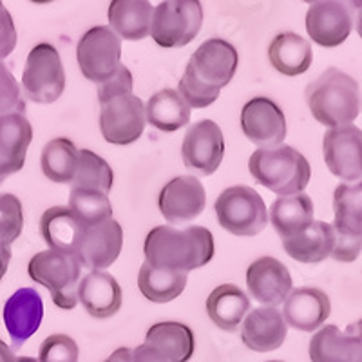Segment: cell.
<instances>
[{"instance_id": "c3c4849f", "label": "cell", "mask_w": 362, "mask_h": 362, "mask_svg": "<svg viewBox=\"0 0 362 362\" xmlns=\"http://www.w3.org/2000/svg\"><path fill=\"white\" fill-rule=\"evenodd\" d=\"M4 9H6V8H4V4H2V2H0V13L4 11Z\"/></svg>"}, {"instance_id": "5b68a950", "label": "cell", "mask_w": 362, "mask_h": 362, "mask_svg": "<svg viewBox=\"0 0 362 362\" xmlns=\"http://www.w3.org/2000/svg\"><path fill=\"white\" fill-rule=\"evenodd\" d=\"M29 277L49 290L54 305L62 310H73L78 305V284L82 267L73 255L54 250L38 252L29 261Z\"/></svg>"}, {"instance_id": "1f68e13d", "label": "cell", "mask_w": 362, "mask_h": 362, "mask_svg": "<svg viewBox=\"0 0 362 362\" xmlns=\"http://www.w3.org/2000/svg\"><path fill=\"white\" fill-rule=\"evenodd\" d=\"M145 118L158 131L174 132L190 122V107L176 89H163L148 98Z\"/></svg>"}, {"instance_id": "ac0fdd59", "label": "cell", "mask_w": 362, "mask_h": 362, "mask_svg": "<svg viewBox=\"0 0 362 362\" xmlns=\"http://www.w3.org/2000/svg\"><path fill=\"white\" fill-rule=\"evenodd\" d=\"M312 362H362V319L344 332L329 325L310 341Z\"/></svg>"}, {"instance_id": "ab89813d", "label": "cell", "mask_w": 362, "mask_h": 362, "mask_svg": "<svg viewBox=\"0 0 362 362\" xmlns=\"http://www.w3.org/2000/svg\"><path fill=\"white\" fill-rule=\"evenodd\" d=\"M131 93H132V74L127 67L122 66L118 71H116V74L111 80H107V82H103L98 86V102L100 105H103V103L116 98V96L131 95Z\"/></svg>"}, {"instance_id": "7bdbcfd3", "label": "cell", "mask_w": 362, "mask_h": 362, "mask_svg": "<svg viewBox=\"0 0 362 362\" xmlns=\"http://www.w3.org/2000/svg\"><path fill=\"white\" fill-rule=\"evenodd\" d=\"M103 362H132V350L131 348H118L107 361Z\"/></svg>"}, {"instance_id": "603a6c76", "label": "cell", "mask_w": 362, "mask_h": 362, "mask_svg": "<svg viewBox=\"0 0 362 362\" xmlns=\"http://www.w3.org/2000/svg\"><path fill=\"white\" fill-rule=\"evenodd\" d=\"M332 313L329 297L319 288H297L284 300L283 317L286 325L300 332H315Z\"/></svg>"}, {"instance_id": "83f0119b", "label": "cell", "mask_w": 362, "mask_h": 362, "mask_svg": "<svg viewBox=\"0 0 362 362\" xmlns=\"http://www.w3.org/2000/svg\"><path fill=\"white\" fill-rule=\"evenodd\" d=\"M268 60L284 76H297L310 69L313 60L312 45L297 33H279L270 42Z\"/></svg>"}, {"instance_id": "484cf974", "label": "cell", "mask_w": 362, "mask_h": 362, "mask_svg": "<svg viewBox=\"0 0 362 362\" xmlns=\"http://www.w3.org/2000/svg\"><path fill=\"white\" fill-rule=\"evenodd\" d=\"M153 4L147 0H112L107 9L109 28L125 40H141L151 33Z\"/></svg>"}, {"instance_id": "3957f363", "label": "cell", "mask_w": 362, "mask_h": 362, "mask_svg": "<svg viewBox=\"0 0 362 362\" xmlns=\"http://www.w3.org/2000/svg\"><path fill=\"white\" fill-rule=\"evenodd\" d=\"M306 102L313 118L326 127L351 125L361 112L357 80L337 67H329L306 87Z\"/></svg>"}, {"instance_id": "d6986e66", "label": "cell", "mask_w": 362, "mask_h": 362, "mask_svg": "<svg viewBox=\"0 0 362 362\" xmlns=\"http://www.w3.org/2000/svg\"><path fill=\"white\" fill-rule=\"evenodd\" d=\"M122 247H124L122 225L115 219H109L103 225L86 228L74 259L78 261L80 267L89 268L90 272H102L118 259Z\"/></svg>"}, {"instance_id": "9a60e30c", "label": "cell", "mask_w": 362, "mask_h": 362, "mask_svg": "<svg viewBox=\"0 0 362 362\" xmlns=\"http://www.w3.org/2000/svg\"><path fill=\"white\" fill-rule=\"evenodd\" d=\"M206 203L205 187L196 176H177L161 189L158 206L167 223L183 225L198 218Z\"/></svg>"}, {"instance_id": "74e56055", "label": "cell", "mask_w": 362, "mask_h": 362, "mask_svg": "<svg viewBox=\"0 0 362 362\" xmlns=\"http://www.w3.org/2000/svg\"><path fill=\"white\" fill-rule=\"evenodd\" d=\"M78 344L69 335L57 334L45 339L40 346L38 362H78Z\"/></svg>"}, {"instance_id": "4dcf8cb0", "label": "cell", "mask_w": 362, "mask_h": 362, "mask_svg": "<svg viewBox=\"0 0 362 362\" xmlns=\"http://www.w3.org/2000/svg\"><path fill=\"white\" fill-rule=\"evenodd\" d=\"M270 221L281 239L303 234L313 225V202L308 194L277 198L270 206Z\"/></svg>"}, {"instance_id": "d590c367", "label": "cell", "mask_w": 362, "mask_h": 362, "mask_svg": "<svg viewBox=\"0 0 362 362\" xmlns=\"http://www.w3.org/2000/svg\"><path fill=\"white\" fill-rule=\"evenodd\" d=\"M112 180L115 174L107 161L89 148H80L78 170L71 183V189H93L109 194L112 189Z\"/></svg>"}, {"instance_id": "52a82bcc", "label": "cell", "mask_w": 362, "mask_h": 362, "mask_svg": "<svg viewBox=\"0 0 362 362\" xmlns=\"http://www.w3.org/2000/svg\"><path fill=\"white\" fill-rule=\"evenodd\" d=\"M219 225L239 238L257 235L268 223V209L257 190L247 185L228 187L216 199Z\"/></svg>"}, {"instance_id": "7dc6e473", "label": "cell", "mask_w": 362, "mask_h": 362, "mask_svg": "<svg viewBox=\"0 0 362 362\" xmlns=\"http://www.w3.org/2000/svg\"><path fill=\"white\" fill-rule=\"evenodd\" d=\"M15 362H38V361H37V358H33V357H18Z\"/></svg>"}, {"instance_id": "44dd1931", "label": "cell", "mask_w": 362, "mask_h": 362, "mask_svg": "<svg viewBox=\"0 0 362 362\" xmlns=\"http://www.w3.org/2000/svg\"><path fill=\"white\" fill-rule=\"evenodd\" d=\"M288 334V325L283 313L274 306H261L248 312L241 322V341L247 348L259 354L281 348Z\"/></svg>"}, {"instance_id": "7a4b0ae2", "label": "cell", "mask_w": 362, "mask_h": 362, "mask_svg": "<svg viewBox=\"0 0 362 362\" xmlns=\"http://www.w3.org/2000/svg\"><path fill=\"white\" fill-rule=\"evenodd\" d=\"M145 263L161 270L189 274L205 267L214 257V235L205 226H189L177 230L161 225L145 238Z\"/></svg>"}, {"instance_id": "9c48e42d", "label": "cell", "mask_w": 362, "mask_h": 362, "mask_svg": "<svg viewBox=\"0 0 362 362\" xmlns=\"http://www.w3.org/2000/svg\"><path fill=\"white\" fill-rule=\"evenodd\" d=\"M66 89V71L57 47L51 44L35 45L25 60L22 90L31 102L53 103Z\"/></svg>"}, {"instance_id": "cb8c5ba5", "label": "cell", "mask_w": 362, "mask_h": 362, "mask_svg": "<svg viewBox=\"0 0 362 362\" xmlns=\"http://www.w3.org/2000/svg\"><path fill=\"white\" fill-rule=\"evenodd\" d=\"M122 288L107 272H89L78 284V300L90 317L109 319L122 308Z\"/></svg>"}, {"instance_id": "8d00e7d4", "label": "cell", "mask_w": 362, "mask_h": 362, "mask_svg": "<svg viewBox=\"0 0 362 362\" xmlns=\"http://www.w3.org/2000/svg\"><path fill=\"white\" fill-rule=\"evenodd\" d=\"M24 228L22 203L13 194H0V248H9Z\"/></svg>"}, {"instance_id": "8992f818", "label": "cell", "mask_w": 362, "mask_h": 362, "mask_svg": "<svg viewBox=\"0 0 362 362\" xmlns=\"http://www.w3.org/2000/svg\"><path fill=\"white\" fill-rule=\"evenodd\" d=\"M335 248L332 257L351 263L362 252V180L341 183L334 192Z\"/></svg>"}, {"instance_id": "816d5d0a", "label": "cell", "mask_w": 362, "mask_h": 362, "mask_svg": "<svg viewBox=\"0 0 362 362\" xmlns=\"http://www.w3.org/2000/svg\"><path fill=\"white\" fill-rule=\"evenodd\" d=\"M361 107H362V103H361Z\"/></svg>"}, {"instance_id": "4316f807", "label": "cell", "mask_w": 362, "mask_h": 362, "mask_svg": "<svg viewBox=\"0 0 362 362\" xmlns=\"http://www.w3.org/2000/svg\"><path fill=\"white\" fill-rule=\"evenodd\" d=\"M283 241L284 252L305 264H315L325 261L326 257H332V252L335 248V234L329 223L313 221L310 228H306L303 234L290 239H281Z\"/></svg>"}, {"instance_id": "d4e9b609", "label": "cell", "mask_w": 362, "mask_h": 362, "mask_svg": "<svg viewBox=\"0 0 362 362\" xmlns=\"http://www.w3.org/2000/svg\"><path fill=\"white\" fill-rule=\"evenodd\" d=\"M40 232L45 243L49 245V250L76 257L86 226L71 214L67 206H53L42 214Z\"/></svg>"}, {"instance_id": "836d02e7", "label": "cell", "mask_w": 362, "mask_h": 362, "mask_svg": "<svg viewBox=\"0 0 362 362\" xmlns=\"http://www.w3.org/2000/svg\"><path fill=\"white\" fill-rule=\"evenodd\" d=\"M187 286V274L173 270H161L144 263L138 274V288L145 299L163 305L183 293Z\"/></svg>"}, {"instance_id": "60d3db41", "label": "cell", "mask_w": 362, "mask_h": 362, "mask_svg": "<svg viewBox=\"0 0 362 362\" xmlns=\"http://www.w3.org/2000/svg\"><path fill=\"white\" fill-rule=\"evenodd\" d=\"M15 45H17V29L13 24L11 13L4 9L0 13V62L11 54Z\"/></svg>"}, {"instance_id": "ee69618b", "label": "cell", "mask_w": 362, "mask_h": 362, "mask_svg": "<svg viewBox=\"0 0 362 362\" xmlns=\"http://www.w3.org/2000/svg\"><path fill=\"white\" fill-rule=\"evenodd\" d=\"M9 261H11V250L9 248H0V281H2V277L8 272Z\"/></svg>"}, {"instance_id": "7c38bea8", "label": "cell", "mask_w": 362, "mask_h": 362, "mask_svg": "<svg viewBox=\"0 0 362 362\" xmlns=\"http://www.w3.org/2000/svg\"><path fill=\"white\" fill-rule=\"evenodd\" d=\"M181 156L187 169L196 170L202 176L214 174L225 156V138L219 125L212 119L190 125L181 145Z\"/></svg>"}, {"instance_id": "f1b7e54d", "label": "cell", "mask_w": 362, "mask_h": 362, "mask_svg": "<svg viewBox=\"0 0 362 362\" xmlns=\"http://www.w3.org/2000/svg\"><path fill=\"white\" fill-rule=\"evenodd\" d=\"M250 310V299L235 284H221L206 299L210 321L225 332H235Z\"/></svg>"}, {"instance_id": "681fc988", "label": "cell", "mask_w": 362, "mask_h": 362, "mask_svg": "<svg viewBox=\"0 0 362 362\" xmlns=\"http://www.w3.org/2000/svg\"><path fill=\"white\" fill-rule=\"evenodd\" d=\"M268 362H283V361H268Z\"/></svg>"}, {"instance_id": "277c9868", "label": "cell", "mask_w": 362, "mask_h": 362, "mask_svg": "<svg viewBox=\"0 0 362 362\" xmlns=\"http://www.w3.org/2000/svg\"><path fill=\"white\" fill-rule=\"evenodd\" d=\"M248 170L255 183L267 187L279 198L303 194L312 177L308 160L299 151L284 144L257 148L248 160Z\"/></svg>"}, {"instance_id": "f546056e", "label": "cell", "mask_w": 362, "mask_h": 362, "mask_svg": "<svg viewBox=\"0 0 362 362\" xmlns=\"http://www.w3.org/2000/svg\"><path fill=\"white\" fill-rule=\"evenodd\" d=\"M145 342L160 351L169 362H189L196 350V337L187 325L158 322L148 328Z\"/></svg>"}, {"instance_id": "f35d334b", "label": "cell", "mask_w": 362, "mask_h": 362, "mask_svg": "<svg viewBox=\"0 0 362 362\" xmlns=\"http://www.w3.org/2000/svg\"><path fill=\"white\" fill-rule=\"evenodd\" d=\"M25 102L22 98V90L17 78L13 76L4 62H0V116L11 112H24Z\"/></svg>"}, {"instance_id": "e575fe53", "label": "cell", "mask_w": 362, "mask_h": 362, "mask_svg": "<svg viewBox=\"0 0 362 362\" xmlns=\"http://www.w3.org/2000/svg\"><path fill=\"white\" fill-rule=\"evenodd\" d=\"M67 209L86 228L103 225L105 221L112 219L111 199L107 194L100 192V190L71 189Z\"/></svg>"}, {"instance_id": "f6af8a7d", "label": "cell", "mask_w": 362, "mask_h": 362, "mask_svg": "<svg viewBox=\"0 0 362 362\" xmlns=\"http://www.w3.org/2000/svg\"><path fill=\"white\" fill-rule=\"evenodd\" d=\"M17 357L13 354V350L6 344L4 341H0V362H15Z\"/></svg>"}, {"instance_id": "ffe728a7", "label": "cell", "mask_w": 362, "mask_h": 362, "mask_svg": "<svg viewBox=\"0 0 362 362\" xmlns=\"http://www.w3.org/2000/svg\"><path fill=\"white\" fill-rule=\"evenodd\" d=\"M44 319V303L35 288H21L4 305V325L15 350L38 332Z\"/></svg>"}, {"instance_id": "30bf717a", "label": "cell", "mask_w": 362, "mask_h": 362, "mask_svg": "<svg viewBox=\"0 0 362 362\" xmlns=\"http://www.w3.org/2000/svg\"><path fill=\"white\" fill-rule=\"evenodd\" d=\"M122 40L109 25H96L82 35L76 45V60L89 82H107L122 67Z\"/></svg>"}, {"instance_id": "8fae6325", "label": "cell", "mask_w": 362, "mask_h": 362, "mask_svg": "<svg viewBox=\"0 0 362 362\" xmlns=\"http://www.w3.org/2000/svg\"><path fill=\"white\" fill-rule=\"evenodd\" d=\"M145 105L136 95L116 96L100 109V131L112 145L134 144L144 134Z\"/></svg>"}, {"instance_id": "b9f144b4", "label": "cell", "mask_w": 362, "mask_h": 362, "mask_svg": "<svg viewBox=\"0 0 362 362\" xmlns=\"http://www.w3.org/2000/svg\"><path fill=\"white\" fill-rule=\"evenodd\" d=\"M132 362H169L160 351H156L147 342L140 344L132 350Z\"/></svg>"}, {"instance_id": "d6a6232c", "label": "cell", "mask_w": 362, "mask_h": 362, "mask_svg": "<svg viewBox=\"0 0 362 362\" xmlns=\"http://www.w3.org/2000/svg\"><path fill=\"white\" fill-rule=\"evenodd\" d=\"M80 151L67 138H54L42 148L40 167L47 180L71 185L78 170Z\"/></svg>"}, {"instance_id": "4fadbf2b", "label": "cell", "mask_w": 362, "mask_h": 362, "mask_svg": "<svg viewBox=\"0 0 362 362\" xmlns=\"http://www.w3.org/2000/svg\"><path fill=\"white\" fill-rule=\"evenodd\" d=\"M326 167L334 176L354 183L362 180V131L355 125H344L326 131L322 140Z\"/></svg>"}, {"instance_id": "5bb4252c", "label": "cell", "mask_w": 362, "mask_h": 362, "mask_svg": "<svg viewBox=\"0 0 362 362\" xmlns=\"http://www.w3.org/2000/svg\"><path fill=\"white\" fill-rule=\"evenodd\" d=\"M241 129L245 136L259 148L283 145L286 138V118L274 100L257 96L245 103L241 111Z\"/></svg>"}, {"instance_id": "bcb514c9", "label": "cell", "mask_w": 362, "mask_h": 362, "mask_svg": "<svg viewBox=\"0 0 362 362\" xmlns=\"http://www.w3.org/2000/svg\"><path fill=\"white\" fill-rule=\"evenodd\" d=\"M354 8H357V33L361 35L362 38V2L354 4Z\"/></svg>"}, {"instance_id": "ba28073f", "label": "cell", "mask_w": 362, "mask_h": 362, "mask_svg": "<svg viewBox=\"0 0 362 362\" xmlns=\"http://www.w3.org/2000/svg\"><path fill=\"white\" fill-rule=\"evenodd\" d=\"M203 25V8L198 0H167L154 8L151 33L160 47L176 49L190 44Z\"/></svg>"}, {"instance_id": "6da1fadb", "label": "cell", "mask_w": 362, "mask_h": 362, "mask_svg": "<svg viewBox=\"0 0 362 362\" xmlns=\"http://www.w3.org/2000/svg\"><path fill=\"white\" fill-rule=\"evenodd\" d=\"M239 66L238 49L223 38H210L189 58L177 93L190 109H205L219 98Z\"/></svg>"}, {"instance_id": "7402d4cb", "label": "cell", "mask_w": 362, "mask_h": 362, "mask_svg": "<svg viewBox=\"0 0 362 362\" xmlns=\"http://www.w3.org/2000/svg\"><path fill=\"white\" fill-rule=\"evenodd\" d=\"M33 127L25 112L0 116V177L18 173L25 163Z\"/></svg>"}, {"instance_id": "f907efd6", "label": "cell", "mask_w": 362, "mask_h": 362, "mask_svg": "<svg viewBox=\"0 0 362 362\" xmlns=\"http://www.w3.org/2000/svg\"><path fill=\"white\" fill-rule=\"evenodd\" d=\"M0 183H2V177H0Z\"/></svg>"}, {"instance_id": "2e32d148", "label": "cell", "mask_w": 362, "mask_h": 362, "mask_svg": "<svg viewBox=\"0 0 362 362\" xmlns=\"http://www.w3.org/2000/svg\"><path fill=\"white\" fill-rule=\"evenodd\" d=\"M354 17L344 2L322 0L310 4L306 13V31L315 44L334 49L350 37Z\"/></svg>"}, {"instance_id": "e0dca14e", "label": "cell", "mask_w": 362, "mask_h": 362, "mask_svg": "<svg viewBox=\"0 0 362 362\" xmlns=\"http://www.w3.org/2000/svg\"><path fill=\"white\" fill-rule=\"evenodd\" d=\"M247 288L257 303L276 308L292 292V276L279 259L264 255L248 267Z\"/></svg>"}]
</instances>
